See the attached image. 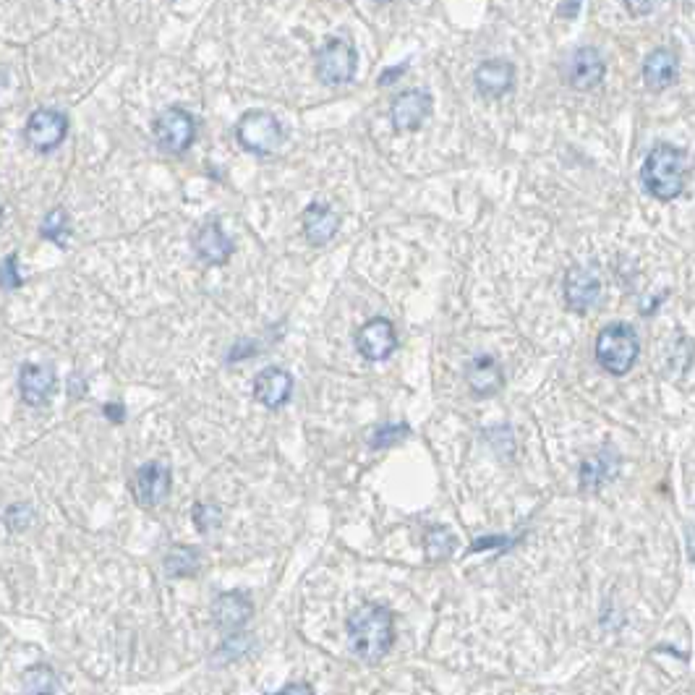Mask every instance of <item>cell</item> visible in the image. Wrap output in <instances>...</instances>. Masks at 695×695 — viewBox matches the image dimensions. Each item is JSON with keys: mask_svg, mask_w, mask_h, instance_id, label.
Returning <instances> with one entry per match:
<instances>
[{"mask_svg": "<svg viewBox=\"0 0 695 695\" xmlns=\"http://www.w3.org/2000/svg\"><path fill=\"white\" fill-rule=\"evenodd\" d=\"M270 695H314V690H311L309 685H304V682H293V685H285L283 690H277V693Z\"/></svg>", "mask_w": 695, "mask_h": 695, "instance_id": "30", "label": "cell"}, {"mask_svg": "<svg viewBox=\"0 0 695 695\" xmlns=\"http://www.w3.org/2000/svg\"><path fill=\"white\" fill-rule=\"evenodd\" d=\"M405 71H408V63H400V66H395V68H387L385 74L379 76V84H382V87H385V84H392V81L398 79L400 74H405Z\"/></svg>", "mask_w": 695, "mask_h": 695, "instance_id": "31", "label": "cell"}, {"mask_svg": "<svg viewBox=\"0 0 695 695\" xmlns=\"http://www.w3.org/2000/svg\"><path fill=\"white\" fill-rule=\"evenodd\" d=\"M55 688V677L48 667H32L24 675V690L29 695H50Z\"/></svg>", "mask_w": 695, "mask_h": 695, "instance_id": "25", "label": "cell"}, {"mask_svg": "<svg viewBox=\"0 0 695 695\" xmlns=\"http://www.w3.org/2000/svg\"><path fill=\"white\" fill-rule=\"evenodd\" d=\"M301 223H304L306 241H309L311 246H324V243H330L332 238L338 236L340 215L332 210L330 204L314 202L304 210Z\"/></svg>", "mask_w": 695, "mask_h": 695, "instance_id": "18", "label": "cell"}, {"mask_svg": "<svg viewBox=\"0 0 695 695\" xmlns=\"http://www.w3.org/2000/svg\"><path fill=\"white\" fill-rule=\"evenodd\" d=\"M594 351L596 361H599L604 372H609L612 377H625L635 366V361H638L641 343H638V335H635L630 324L615 322L607 324L599 332Z\"/></svg>", "mask_w": 695, "mask_h": 695, "instance_id": "3", "label": "cell"}, {"mask_svg": "<svg viewBox=\"0 0 695 695\" xmlns=\"http://www.w3.org/2000/svg\"><path fill=\"white\" fill-rule=\"evenodd\" d=\"M102 413H105V419H110L113 424H121V421L126 419V405L123 403H105L102 405Z\"/></svg>", "mask_w": 695, "mask_h": 695, "instance_id": "29", "label": "cell"}, {"mask_svg": "<svg viewBox=\"0 0 695 695\" xmlns=\"http://www.w3.org/2000/svg\"><path fill=\"white\" fill-rule=\"evenodd\" d=\"M236 136L246 152L259 157L275 155L280 144L285 142L283 123L267 110H249L243 113L236 123Z\"/></svg>", "mask_w": 695, "mask_h": 695, "instance_id": "4", "label": "cell"}, {"mask_svg": "<svg viewBox=\"0 0 695 695\" xmlns=\"http://www.w3.org/2000/svg\"><path fill=\"white\" fill-rule=\"evenodd\" d=\"M432 105V95L424 89H405L392 100V126L398 131H419L426 118L432 115Z\"/></svg>", "mask_w": 695, "mask_h": 695, "instance_id": "11", "label": "cell"}, {"mask_svg": "<svg viewBox=\"0 0 695 695\" xmlns=\"http://www.w3.org/2000/svg\"><path fill=\"white\" fill-rule=\"evenodd\" d=\"M466 379L476 398H492L505 385V372L497 364V358H492L489 353H479L468 361Z\"/></svg>", "mask_w": 695, "mask_h": 695, "instance_id": "14", "label": "cell"}, {"mask_svg": "<svg viewBox=\"0 0 695 695\" xmlns=\"http://www.w3.org/2000/svg\"><path fill=\"white\" fill-rule=\"evenodd\" d=\"M601 296V280L594 270L588 267H570L565 275V301L567 306L578 314H586L591 306H596Z\"/></svg>", "mask_w": 695, "mask_h": 695, "instance_id": "12", "label": "cell"}, {"mask_svg": "<svg viewBox=\"0 0 695 695\" xmlns=\"http://www.w3.org/2000/svg\"><path fill=\"white\" fill-rule=\"evenodd\" d=\"M194 249L196 257L202 259L204 264H225L233 257V241L228 238V233L223 230L220 223H204L202 228L196 230L194 236Z\"/></svg>", "mask_w": 695, "mask_h": 695, "instance_id": "17", "label": "cell"}, {"mask_svg": "<svg viewBox=\"0 0 695 695\" xmlns=\"http://www.w3.org/2000/svg\"><path fill=\"white\" fill-rule=\"evenodd\" d=\"M24 285V277L19 270V257L16 254H8L3 262H0V288L3 291H16Z\"/></svg>", "mask_w": 695, "mask_h": 695, "instance_id": "26", "label": "cell"}, {"mask_svg": "<svg viewBox=\"0 0 695 695\" xmlns=\"http://www.w3.org/2000/svg\"><path fill=\"white\" fill-rule=\"evenodd\" d=\"M40 236L53 241L55 246L66 249L68 238H71V217H68V212L63 207H55V210H50L45 215V220L40 225Z\"/></svg>", "mask_w": 695, "mask_h": 695, "instance_id": "23", "label": "cell"}, {"mask_svg": "<svg viewBox=\"0 0 695 695\" xmlns=\"http://www.w3.org/2000/svg\"><path fill=\"white\" fill-rule=\"evenodd\" d=\"M473 81H476V89L481 95L489 97V100H497V97H505L513 89L515 66L505 58H492V61H484L476 68Z\"/></svg>", "mask_w": 695, "mask_h": 695, "instance_id": "16", "label": "cell"}, {"mask_svg": "<svg viewBox=\"0 0 695 695\" xmlns=\"http://www.w3.org/2000/svg\"><path fill=\"white\" fill-rule=\"evenodd\" d=\"M202 557L191 547H173L165 557V573L170 578H189V575L199 573Z\"/></svg>", "mask_w": 695, "mask_h": 695, "instance_id": "22", "label": "cell"}, {"mask_svg": "<svg viewBox=\"0 0 695 695\" xmlns=\"http://www.w3.org/2000/svg\"><path fill=\"white\" fill-rule=\"evenodd\" d=\"M643 79L648 89H667L677 79V53L669 48H656L643 61Z\"/></svg>", "mask_w": 695, "mask_h": 695, "instance_id": "19", "label": "cell"}, {"mask_svg": "<svg viewBox=\"0 0 695 695\" xmlns=\"http://www.w3.org/2000/svg\"><path fill=\"white\" fill-rule=\"evenodd\" d=\"M348 643L364 662H379L395 643L392 612L379 604H364L348 617Z\"/></svg>", "mask_w": 695, "mask_h": 695, "instance_id": "1", "label": "cell"}, {"mask_svg": "<svg viewBox=\"0 0 695 695\" xmlns=\"http://www.w3.org/2000/svg\"><path fill=\"white\" fill-rule=\"evenodd\" d=\"M291 392V372H285L280 366H267L257 377V382H254V398H257V403H262L264 408H270V411L283 408V405L291 400Z\"/></svg>", "mask_w": 695, "mask_h": 695, "instance_id": "15", "label": "cell"}, {"mask_svg": "<svg viewBox=\"0 0 695 695\" xmlns=\"http://www.w3.org/2000/svg\"><path fill=\"white\" fill-rule=\"evenodd\" d=\"M55 379L53 366H42V364H24L19 372V392L21 400L32 408H40V405L48 403L53 398Z\"/></svg>", "mask_w": 695, "mask_h": 695, "instance_id": "13", "label": "cell"}, {"mask_svg": "<svg viewBox=\"0 0 695 695\" xmlns=\"http://www.w3.org/2000/svg\"><path fill=\"white\" fill-rule=\"evenodd\" d=\"M170 486H173V473H170L168 463L149 460L134 473L131 492H134V500L142 507H157L168 500Z\"/></svg>", "mask_w": 695, "mask_h": 695, "instance_id": "8", "label": "cell"}, {"mask_svg": "<svg viewBox=\"0 0 695 695\" xmlns=\"http://www.w3.org/2000/svg\"><path fill=\"white\" fill-rule=\"evenodd\" d=\"M358 68V53L348 37H330L317 50V79L327 87L351 84Z\"/></svg>", "mask_w": 695, "mask_h": 695, "instance_id": "5", "label": "cell"}, {"mask_svg": "<svg viewBox=\"0 0 695 695\" xmlns=\"http://www.w3.org/2000/svg\"><path fill=\"white\" fill-rule=\"evenodd\" d=\"M152 131H155V139L165 152H173V155H181L194 144L196 139V121L189 110L173 108L162 110L160 115L152 123Z\"/></svg>", "mask_w": 695, "mask_h": 695, "instance_id": "6", "label": "cell"}, {"mask_svg": "<svg viewBox=\"0 0 695 695\" xmlns=\"http://www.w3.org/2000/svg\"><path fill=\"white\" fill-rule=\"evenodd\" d=\"M68 136V118L55 108L34 110L24 126V139L34 152H53Z\"/></svg>", "mask_w": 695, "mask_h": 695, "instance_id": "7", "label": "cell"}, {"mask_svg": "<svg viewBox=\"0 0 695 695\" xmlns=\"http://www.w3.org/2000/svg\"><path fill=\"white\" fill-rule=\"evenodd\" d=\"M455 547H458V539H455L447 528L434 526L426 531V554H429L432 560H447Z\"/></svg>", "mask_w": 695, "mask_h": 695, "instance_id": "24", "label": "cell"}, {"mask_svg": "<svg viewBox=\"0 0 695 695\" xmlns=\"http://www.w3.org/2000/svg\"><path fill=\"white\" fill-rule=\"evenodd\" d=\"M641 181L643 189L659 202L677 199L685 183V152L675 144H656L643 160Z\"/></svg>", "mask_w": 695, "mask_h": 695, "instance_id": "2", "label": "cell"}, {"mask_svg": "<svg viewBox=\"0 0 695 695\" xmlns=\"http://www.w3.org/2000/svg\"><path fill=\"white\" fill-rule=\"evenodd\" d=\"M607 74V63H604V55L599 53L591 45H583V48L575 50L567 61V84L578 92H591L604 81Z\"/></svg>", "mask_w": 695, "mask_h": 695, "instance_id": "10", "label": "cell"}, {"mask_svg": "<svg viewBox=\"0 0 695 695\" xmlns=\"http://www.w3.org/2000/svg\"><path fill=\"white\" fill-rule=\"evenodd\" d=\"M617 466H620V458H617L615 450H609V447H604V450H599V453L591 455L588 460H583V466H581L583 492H596V489H601V486L615 476Z\"/></svg>", "mask_w": 695, "mask_h": 695, "instance_id": "20", "label": "cell"}, {"mask_svg": "<svg viewBox=\"0 0 695 695\" xmlns=\"http://www.w3.org/2000/svg\"><path fill=\"white\" fill-rule=\"evenodd\" d=\"M0 220H3V204H0Z\"/></svg>", "mask_w": 695, "mask_h": 695, "instance_id": "33", "label": "cell"}, {"mask_svg": "<svg viewBox=\"0 0 695 695\" xmlns=\"http://www.w3.org/2000/svg\"><path fill=\"white\" fill-rule=\"evenodd\" d=\"M194 523L196 528L207 534L212 528L220 526V510L215 505H207V502H196L194 505Z\"/></svg>", "mask_w": 695, "mask_h": 695, "instance_id": "28", "label": "cell"}, {"mask_svg": "<svg viewBox=\"0 0 695 695\" xmlns=\"http://www.w3.org/2000/svg\"><path fill=\"white\" fill-rule=\"evenodd\" d=\"M578 11H581V6H578V3H575V6H560V14H565V16H575Z\"/></svg>", "mask_w": 695, "mask_h": 695, "instance_id": "32", "label": "cell"}, {"mask_svg": "<svg viewBox=\"0 0 695 695\" xmlns=\"http://www.w3.org/2000/svg\"><path fill=\"white\" fill-rule=\"evenodd\" d=\"M251 612H254V609H251L249 596L238 594V591H233V594H223L215 604L217 622H220V625L228 630L241 628L243 622L251 617Z\"/></svg>", "mask_w": 695, "mask_h": 695, "instance_id": "21", "label": "cell"}, {"mask_svg": "<svg viewBox=\"0 0 695 695\" xmlns=\"http://www.w3.org/2000/svg\"><path fill=\"white\" fill-rule=\"evenodd\" d=\"M358 353L369 361H385L398 348V332L395 324L385 317H374L358 330L356 335Z\"/></svg>", "mask_w": 695, "mask_h": 695, "instance_id": "9", "label": "cell"}, {"mask_svg": "<svg viewBox=\"0 0 695 695\" xmlns=\"http://www.w3.org/2000/svg\"><path fill=\"white\" fill-rule=\"evenodd\" d=\"M408 426L405 424H385V426H379L377 432H374V437H372V447L374 450H379V447H390V445H395L398 439H405L408 437Z\"/></svg>", "mask_w": 695, "mask_h": 695, "instance_id": "27", "label": "cell"}]
</instances>
